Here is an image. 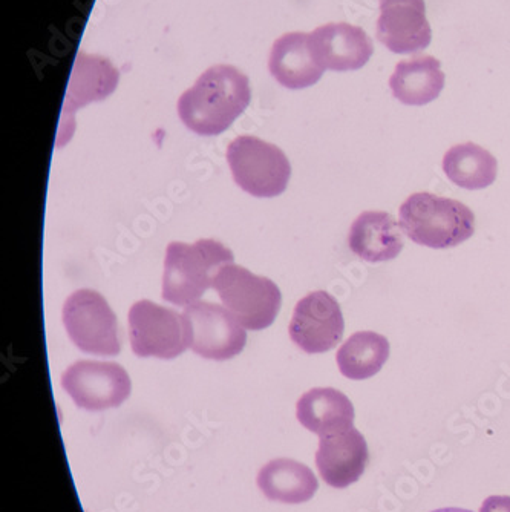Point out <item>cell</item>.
<instances>
[{
  "label": "cell",
  "instance_id": "cell-1",
  "mask_svg": "<svg viewBox=\"0 0 510 512\" xmlns=\"http://www.w3.org/2000/svg\"><path fill=\"white\" fill-rule=\"evenodd\" d=\"M252 99L249 77L230 65H216L201 74L178 100L181 122L198 135L223 134L246 111Z\"/></svg>",
  "mask_w": 510,
  "mask_h": 512
},
{
  "label": "cell",
  "instance_id": "cell-2",
  "mask_svg": "<svg viewBox=\"0 0 510 512\" xmlns=\"http://www.w3.org/2000/svg\"><path fill=\"white\" fill-rule=\"evenodd\" d=\"M399 215L406 237L431 249L458 246L475 232V215L466 204L429 192L406 198Z\"/></svg>",
  "mask_w": 510,
  "mask_h": 512
},
{
  "label": "cell",
  "instance_id": "cell-3",
  "mask_svg": "<svg viewBox=\"0 0 510 512\" xmlns=\"http://www.w3.org/2000/svg\"><path fill=\"white\" fill-rule=\"evenodd\" d=\"M233 260L232 250L220 241L170 243L164 258V301L183 307L197 302L213 287L218 272L227 264H233Z\"/></svg>",
  "mask_w": 510,
  "mask_h": 512
},
{
  "label": "cell",
  "instance_id": "cell-4",
  "mask_svg": "<svg viewBox=\"0 0 510 512\" xmlns=\"http://www.w3.org/2000/svg\"><path fill=\"white\" fill-rule=\"evenodd\" d=\"M213 289L247 330L267 329L281 309V290L273 281L235 264H227L218 272Z\"/></svg>",
  "mask_w": 510,
  "mask_h": 512
},
{
  "label": "cell",
  "instance_id": "cell-5",
  "mask_svg": "<svg viewBox=\"0 0 510 512\" xmlns=\"http://www.w3.org/2000/svg\"><path fill=\"white\" fill-rule=\"evenodd\" d=\"M227 161L235 183L258 198H273L287 189L291 177L288 158L278 146L242 135L227 148Z\"/></svg>",
  "mask_w": 510,
  "mask_h": 512
},
{
  "label": "cell",
  "instance_id": "cell-6",
  "mask_svg": "<svg viewBox=\"0 0 510 512\" xmlns=\"http://www.w3.org/2000/svg\"><path fill=\"white\" fill-rule=\"evenodd\" d=\"M63 324L82 352L97 356L120 353L117 318L100 293L89 289L72 293L63 306Z\"/></svg>",
  "mask_w": 510,
  "mask_h": 512
},
{
  "label": "cell",
  "instance_id": "cell-7",
  "mask_svg": "<svg viewBox=\"0 0 510 512\" xmlns=\"http://www.w3.org/2000/svg\"><path fill=\"white\" fill-rule=\"evenodd\" d=\"M128 321L132 352L138 358L174 359L189 347L186 321L175 310L141 299L129 310Z\"/></svg>",
  "mask_w": 510,
  "mask_h": 512
},
{
  "label": "cell",
  "instance_id": "cell-8",
  "mask_svg": "<svg viewBox=\"0 0 510 512\" xmlns=\"http://www.w3.org/2000/svg\"><path fill=\"white\" fill-rule=\"evenodd\" d=\"M189 347L201 358L227 361L244 350L247 332L226 307L197 301L183 312Z\"/></svg>",
  "mask_w": 510,
  "mask_h": 512
},
{
  "label": "cell",
  "instance_id": "cell-9",
  "mask_svg": "<svg viewBox=\"0 0 510 512\" xmlns=\"http://www.w3.org/2000/svg\"><path fill=\"white\" fill-rule=\"evenodd\" d=\"M62 387L83 410L120 407L131 394L128 371L115 362L79 361L63 373Z\"/></svg>",
  "mask_w": 510,
  "mask_h": 512
},
{
  "label": "cell",
  "instance_id": "cell-10",
  "mask_svg": "<svg viewBox=\"0 0 510 512\" xmlns=\"http://www.w3.org/2000/svg\"><path fill=\"white\" fill-rule=\"evenodd\" d=\"M288 330L291 341L308 355L330 352L345 332L339 302L324 290L310 293L296 304Z\"/></svg>",
  "mask_w": 510,
  "mask_h": 512
},
{
  "label": "cell",
  "instance_id": "cell-11",
  "mask_svg": "<svg viewBox=\"0 0 510 512\" xmlns=\"http://www.w3.org/2000/svg\"><path fill=\"white\" fill-rule=\"evenodd\" d=\"M377 40L396 54L426 50L432 40L425 0H382Z\"/></svg>",
  "mask_w": 510,
  "mask_h": 512
},
{
  "label": "cell",
  "instance_id": "cell-12",
  "mask_svg": "<svg viewBox=\"0 0 510 512\" xmlns=\"http://www.w3.org/2000/svg\"><path fill=\"white\" fill-rule=\"evenodd\" d=\"M310 48L322 68L337 73L363 68L374 53L373 42L365 30L344 22L316 28L310 34Z\"/></svg>",
  "mask_w": 510,
  "mask_h": 512
},
{
  "label": "cell",
  "instance_id": "cell-13",
  "mask_svg": "<svg viewBox=\"0 0 510 512\" xmlns=\"http://www.w3.org/2000/svg\"><path fill=\"white\" fill-rule=\"evenodd\" d=\"M370 462L367 440L356 428L321 437L316 453L319 474L327 485L344 490L356 483Z\"/></svg>",
  "mask_w": 510,
  "mask_h": 512
},
{
  "label": "cell",
  "instance_id": "cell-14",
  "mask_svg": "<svg viewBox=\"0 0 510 512\" xmlns=\"http://www.w3.org/2000/svg\"><path fill=\"white\" fill-rule=\"evenodd\" d=\"M402 226L386 212H363L348 235V246L368 263H385L400 255L405 246Z\"/></svg>",
  "mask_w": 510,
  "mask_h": 512
},
{
  "label": "cell",
  "instance_id": "cell-15",
  "mask_svg": "<svg viewBox=\"0 0 510 512\" xmlns=\"http://www.w3.org/2000/svg\"><path fill=\"white\" fill-rule=\"evenodd\" d=\"M270 74L288 89H305L321 80L325 69L310 48V34L290 33L276 40L269 59Z\"/></svg>",
  "mask_w": 510,
  "mask_h": 512
},
{
  "label": "cell",
  "instance_id": "cell-16",
  "mask_svg": "<svg viewBox=\"0 0 510 512\" xmlns=\"http://www.w3.org/2000/svg\"><path fill=\"white\" fill-rule=\"evenodd\" d=\"M296 416L304 428L318 436L344 433L354 427V407L336 388H313L298 401Z\"/></svg>",
  "mask_w": 510,
  "mask_h": 512
},
{
  "label": "cell",
  "instance_id": "cell-17",
  "mask_svg": "<svg viewBox=\"0 0 510 512\" xmlns=\"http://www.w3.org/2000/svg\"><path fill=\"white\" fill-rule=\"evenodd\" d=\"M445 80L440 60L422 54L397 63L390 86L393 96L403 105L423 106L440 96Z\"/></svg>",
  "mask_w": 510,
  "mask_h": 512
},
{
  "label": "cell",
  "instance_id": "cell-18",
  "mask_svg": "<svg viewBox=\"0 0 510 512\" xmlns=\"http://www.w3.org/2000/svg\"><path fill=\"white\" fill-rule=\"evenodd\" d=\"M258 486L267 499L288 505L308 502L319 490L313 471L293 459H276L264 465Z\"/></svg>",
  "mask_w": 510,
  "mask_h": 512
},
{
  "label": "cell",
  "instance_id": "cell-19",
  "mask_svg": "<svg viewBox=\"0 0 510 512\" xmlns=\"http://www.w3.org/2000/svg\"><path fill=\"white\" fill-rule=\"evenodd\" d=\"M118 83V71L106 59L80 54L72 71L66 94L65 114L71 122L72 112L97 100L106 99Z\"/></svg>",
  "mask_w": 510,
  "mask_h": 512
},
{
  "label": "cell",
  "instance_id": "cell-20",
  "mask_svg": "<svg viewBox=\"0 0 510 512\" xmlns=\"http://www.w3.org/2000/svg\"><path fill=\"white\" fill-rule=\"evenodd\" d=\"M443 171L460 188L480 191L497 180L498 163L497 158L481 146L463 143L446 152Z\"/></svg>",
  "mask_w": 510,
  "mask_h": 512
},
{
  "label": "cell",
  "instance_id": "cell-21",
  "mask_svg": "<svg viewBox=\"0 0 510 512\" xmlns=\"http://www.w3.org/2000/svg\"><path fill=\"white\" fill-rule=\"evenodd\" d=\"M390 358V341L374 332H359L337 350L340 373L353 381L373 378Z\"/></svg>",
  "mask_w": 510,
  "mask_h": 512
},
{
  "label": "cell",
  "instance_id": "cell-22",
  "mask_svg": "<svg viewBox=\"0 0 510 512\" xmlns=\"http://www.w3.org/2000/svg\"><path fill=\"white\" fill-rule=\"evenodd\" d=\"M480 512H510V497H488V499L484 500Z\"/></svg>",
  "mask_w": 510,
  "mask_h": 512
},
{
  "label": "cell",
  "instance_id": "cell-23",
  "mask_svg": "<svg viewBox=\"0 0 510 512\" xmlns=\"http://www.w3.org/2000/svg\"><path fill=\"white\" fill-rule=\"evenodd\" d=\"M434 512H471L466 511V509H460V508H443V509H437V511Z\"/></svg>",
  "mask_w": 510,
  "mask_h": 512
},
{
  "label": "cell",
  "instance_id": "cell-24",
  "mask_svg": "<svg viewBox=\"0 0 510 512\" xmlns=\"http://www.w3.org/2000/svg\"><path fill=\"white\" fill-rule=\"evenodd\" d=\"M379 2H382V0H379Z\"/></svg>",
  "mask_w": 510,
  "mask_h": 512
}]
</instances>
